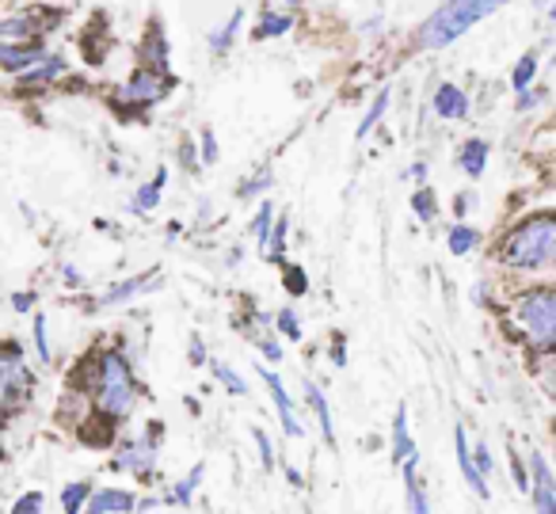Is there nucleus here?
<instances>
[{
  "label": "nucleus",
  "instance_id": "obj_1",
  "mask_svg": "<svg viewBox=\"0 0 556 514\" xmlns=\"http://www.w3.org/2000/svg\"><path fill=\"white\" fill-rule=\"evenodd\" d=\"M503 260L518 271H541L556 260V210L530 214L503 240Z\"/></svg>",
  "mask_w": 556,
  "mask_h": 514
},
{
  "label": "nucleus",
  "instance_id": "obj_2",
  "mask_svg": "<svg viewBox=\"0 0 556 514\" xmlns=\"http://www.w3.org/2000/svg\"><path fill=\"white\" fill-rule=\"evenodd\" d=\"M503 4H507V0H446V4L424 24L419 42H424L427 50L450 47V42L462 39L472 24H480V20H488L492 12H500Z\"/></svg>",
  "mask_w": 556,
  "mask_h": 514
},
{
  "label": "nucleus",
  "instance_id": "obj_3",
  "mask_svg": "<svg viewBox=\"0 0 556 514\" xmlns=\"http://www.w3.org/2000/svg\"><path fill=\"white\" fill-rule=\"evenodd\" d=\"M100 412L108 419H126L138 404V381H134L130 366H126L123 354H103L100 359Z\"/></svg>",
  "mask_w": 556,
  "mask_h": 514
},
{
  "label": "nucleus",
  "instance_id": "obj_4",
  "mask_svg": "<svg viewBox=\"0 0 556 514\" xmlns=\"http://www.w3.org/2000/svg\"><path fill=\"white\" fill-rule=\"evenodd\" d=\"M518 324L538 347L556 343V293L533 290L518 301Z\"/></svg>",
  "mask_w": 556,
  "mask_h": 514
},
{
  "label": "nucleus",
  "instance_id": "obj_5",
  "mask_svg": "<svg viewBox=\"0 0 556 514\" xmlns=\"http://www.w3.org/2000/svg\"><path fill=\"white\" fill-rule=\"evenodd\" d=\"M172 88V77L164 70H138L123 85V103H156Z\"/></svg>",
  "mask_w": 556,
  "mask_h": 514
},
{
  "label": "nucleus",
  "instance_id": "obj_6",
  "mask_svg": "<svg viewBox=\"0 0 556 514\" xmlns=\"http://www.w3.org/2000/svg\"><path fill=\"white\" fill-rule=\"evenodd\" d=\"M530 496L538 511L556 514V480H553V473H548L541 450H530Z\"/></svg>",
  "mask_w": 556,
  "mask_h": 514
},
{
  "label": "nucleus",
  "instance_id": "obj_7",
  "mask_svg": "<svg viewBox=\"0 0 556 514\" xmlns=\"http://www.w3.org/2000/svg\"><path fill=\"white\" fill-rule=\"evenodd\" d=\"M31 374L24 369L20 359H4V374H0V397H4V412H16L20 400L31 397Z\"/></svg>",
  "mask_w": 556,
  "mask_h": 514
},
{
  "label": "nucleus",
  "instance_id": "obj_8",
  "mask_svg": "<svg viewBox=\"0 0 556 514\" xmlns=\"http://www.w3.org/2000/svg\"><path fill=\"white\" fill-rule=\"evenodd\" d=\"M260 377H263V385L270 389V400L278 404V419H282V430H287L290 438H302L305 435V427L298 423V415H294V400H290V392H287V385H282V377L278 374H270L267 366H260Z\"/></svg>",
  "mask_w": 556,
  "mask_h": 514
},
{
  "label": "nucleus",
  "instance_id": "obj_9",
  "mask_svg": "<svg viewBox=\"0 0 556 514\" xmlns=\"http://www.w3.org/2000/svg\"><path fill=\"white\" fill-rule=\"evenodd\" d=\"M454 446H457V465H462V473H465V480H469V488L477 491L480 499H488L484 473H480V465H477V453H472L469 442H465V427H462V423L454 427Z\"/></svg>",
  "mask_w": 556,
  "mask_h": 514
},
{
  "label": "nucleus",
  "instance_id": "obj_10",
  "mask_svg": "<svg viewBox=\"0 0 556 514\" xmlns=\"http://www.w3.org/2000/svg\"><path fill=\"white\" fill-rule=\"evenodd\" d=\"M156 465V446L149 442H126L123 450L115 453V468H130L138 476H149Z\"/></svg>",
  "mask_w": 556,
  "mask_h": 514
},
{
  "label": "nucleus",
  "instance_id": "obj_11",
  "mask_svg": "<svg viewBox=\"0 0 556 514\" xmlns=\"http://www.w3.org/2000/svg\"><path fill=\"white\" fill-rule=\"evenodd\" d=\"M431 108H434V115H439V118H465V115H469V96H465L457 85H439V88H434Z\"/></svg>",
  "mask_w": 556,
  "mask_h": 514
},
{
  "label": "nucleus",
  "instance_id": "obj_12",
  "mask_svg": "<svg viewBox=\"0 0 556 514\" xmlns=\"http://www.w3.org/2000/svg\"><path fill=\"white\" fill-rule=\"evenodd\" d=\"M39 62H47V50L39 47V42H27V47H16L12 39H4V47H0V65L9 73H20L24 65H39Z\"/></svg>",
  "mask_w": 556,
  "mask_h": 514
},
{
  "label": "nucleus",
  "instance_id": "obj_13",
  "mask_svg": "<svg viewBox=\"0 0 556 514\" xmlns=\"http://www.w3.org/2000/svg\"><path fill=\"white\" fill-rule=\"evenodd\" d=\"M134 506H138V499L123 488H100L88 499V511L92 514H118V511H134Z\"/></svg>",
  "mask_w": 556,
  "mask_h": 514
},
{
  "label": "nucleus",
  "instance_id": "obj_14",
  "mask_svg": "<svg viewBox=\"0 0 556 514\" xmlns=\"http://www.w3.org/2000/svg\"><path fill=\"white\" fill-rule=\"evenodd\" d=\"M416 453V442H412V430H408V408H396L393 415V461H408Z\"/></svg>",
  "mask_w": 556,
  "mask_h": 514
},
{
  "label": "nucleus",
  "instance_id": "obj_15",
  "mask_svg": "<svg viewBox=\"0 0 556 514\" xmlns=\"http://www.w3.org/2000/svg\"><path fill=\"white\" fill-rule=\"evenodd\" d=\"M457 164H462L465 176L480 179V176H484V168H488V141H480V138L465 141V149H462V156H457Z\"/></svg>",
  "mask_w": 556,
  "mask_h": 514
},
{
  "label": "nucleus",
  "instance_id": "obj_16",
  "mask_svg": "<svg viewBox=\"0 0 556 514\" xmlns=\"http://www.w3.org/2000/svg\"><path fill=\"white\" fill-rule=\"evenodd\" d=\"M305 397H309L313 412H317V423H320V430H325V442H328V446H336V427H332V408H328L325 392H320V389H317V385H313V381H305Z\"/></svg>",
  "mask_w": 556,
  "mask_h": 514
},
{
  "label": "nucleus",
  "instance_id": "obj_17",
  "mask_svg": "<svg viewBox=\"0 0 556 514\" xmlns=\"http://www.w3.org/2000/svg\"><path fill=\"white\" fill-rule=\"evenodd\" d=\"M404 488H408V506H412V511H416V514L431 511V503H427L424 488H419V476H416V453L404 461Z\"/></svg>",
  "mask_w": 556,
  "mask_h": 514
},
{
  "label": "nucleus",
  "instance_id": "obj_18",
  "mask_svg": "<svg viewBox=\"0 0 556 514\" xmlns=\"http://www.w3.org/2000/svg\"><path fill=\"white\" fill-rule=\"evenodd\" d=\"M153 283V275H138V278H126L123 286H115V290L108 293V298L100 301V309H115V305H123V301H134V293H141L146 286Z\"/></svg>",
  "mask_w": 556,
  "mask_h": 514
},
{
  "label": "nucleus",
  "instance_id": "obj_19",
  "mask_svg": "<svg viewBox=\"0 0 556 514\" xmlns=\"http://www.w3.org/2000/svg\"><path fill=\"white\" fill-rule=\"evenodd\" d=\"M240 24H244V9H232L229 24H225L217 35H210V50H214V54H229V47H232V39H237Z\"/></svg>",
  "mask_w": 556,
  "mask_h": 514
},
{
  "label": "nucleus",
  "instance_id": "obj_20",
  "mask_svg": "<svg viewBox=\"0 0 556 514\" xmlns=\"http://www.w3.org/2000/svg\"><path fill=\"white\" fill-rule=\"evenodd\" d=\"M386 108H389V88H381L378 100H374V103H370V111H366V115H363V123L355 126V138H358V141H366V134H370L374 126L381 123V115H386Z\"/></svg>",
  "mask_w": 556,
  "mask_h": 514
},
{
  "label": "nucleus",
  "instance_id": "obj_21",
  "mask_svg": "<svg viewBox=\"0 0 556 514\" xmlns=\"http://www.w3.org/2000/svg\"><path fill=\"white\" fill-rule=\"evenodd\" d=\"M88 499H92V480H77V484H70V488H62V506L70 514L85 511Z\"/></svg>",
  "mask_w": 556,
  "mask_h": 514
},
{
  "label": "nucleus",
  "instance_id": "obj_22",
  "mask_svg": "<svg viewBox=\"0 0 556 514\" xmlns=\"http://www.w3.org/2000/svg\"><path fill=\"white\" fill-rule=\"evenodd\" d=\"M450 252L454 255H469L472 248L480 245V233L477 229H469V225H454V229H450Z\"/></svg>",
  "mask_w": 556,
  "mask_h": 514
},
{
  "label": "nucleus",
  "instance_id": "obj_23",
  "mask_svg": "<svg viewBox=\"0 0 556 514\" xmlns=\"http://www.w3.org/2000/svg\"><path fill=\"white\" fill-rule=\"evenodd\" d=\"M533 73H538V58H533V54L518 58L515 73H510V85H515V92H526V88L533 85Z\"/></svg>",
  "mask_w": 556,
  "mask_h": 514
},
{
  "label": "nucleus",
  "instance_id": "obj_24",
  "mask_svg": "<svg viewBox=\"0 0 556 514\" xmlns=\"http://www.w3.org/2000/svg\"><path fill=\"white\" fill-rule=\"evenodd\" d=\"M270 214H275V206H270V202H263L260 214H255V222H252V233L260 237V252L263 255L270 252Z\"/></svg>",
  "mask_w": 556,
  "mask_h": 514
},
{
  "label": "nucleus",
  "instance_id": "obj_25",
  "mask_svg": "<svg viewBox=\"0 0 556 514\" xmlns=\"http://www.w3.org/2000/svg\"><path fill=\"white\" fill-rule=\"evenodd\" d=\"M282 283H287V290L294 293V298H305V290H309L305 267H298V263H282Z\"/></svg>",
  "mask_w": 556,
  "mask_h": 514
},
{
  "label": "nucleus",
  "instance_id": "obj_26",
  "mask_svg": "<svg viewBox=\"0 0 556 514\" xmlns=\"http://www.w3.org/2000/svg\"><path fill=\"white\" fill-rule=\"evenodd\" d=\"M202 473H206V468H202V465H194L191 473H187V480H179L176 488H172V499H176V503H184V506L191 503L194 488H199V484H202Z\"/></svg>",
  "mask_w": 556,
  "mask_h": 514
},
{
  "label": "nucleus",
  "instance_id": "obj_27",
  "mask_svg": "<svg viewBox=\"0 0 556 514\" xmlns=\"http://www.w3.org/2000/svg\"><path fill=\"white\" fill-rule=\"evenodd\" d=\"M214 377H217V381L225 385V389L232 392V397H244V392H248L244 377H240L237 369H229V366H225V362H214Z\"/></svg>",
  "mask_w": 556,
  "mask_h": 514
},
{
  "label": "nucleus",
  "instance_id": "obj_28",
  "mask_svg": "<svg viewBox=\"0 0 556 514\" xmlns=\"http://www.w3.org/2000/svg\"><path fill=\"white\" fill-rule=\"evenodd\" d=\"M294 20L290 16H263V24L255 27V39H275V35H287Z\"/></svg>",
  "mask_w": 556,
  "mask_h": 514
},
{
  "label": "nucleus",
  "instance_id": "obj_29",
  "mask_svg": "<svg viewBox=\"0 0 556 514\" xmlns=\"http://www.w3.org/2000/svg\"><path fill=\"white\" fill-rule=\"evenodd\" d=\"M161 187H164V172L156 176V184H146L138 191V199H134V210H153L156 202H161Z\"/></svg>",
  "mask_w": 556,
  "mask_h": 514
},
{
  "label": "nucleus",
  "instance_id": "obj_30",
  "mask_svg": "<svg viewBox=\"0 0 556 514\" xmlns=\"http://www.w3.org/2000/svg\"><path fill=\"white\" fill-rule=\"evenodd\" d=\"M58 73H62V62H58V58H50V62L42 65V70H27L20 80H24V85H42V80H54Z\"/></svg>",
  "mask_w": 556,
  "mask_h": 514
},
{
  "label": "nucleus",
  "instance_id": "obj_31",
  "mask_svg": "<svg viewBox=\"0 0 556 514\" xmlns=\"http://www.w3.org/2000/svg\"><path fill=\"white\" fill-rule=\"evenodd\" d=\"M412 206H416V217H424V222H434V214H439V206H434V191L427 187V191H416V199H412Z\"/></svg>",
  "mask_w": 556,
  "mask_h": 514
},
{
  "label": "nucleus",
  "instance_id": "obj_32",
  "mask_svg": "<svg viewBox=\"0 0 556 514\" xmlns=\"http://www.w3.org/2000/svg\"><path fill=\"white\" fill-rule=\"evenodd\" d=\"M270 237H275V245H270L267 260L287 263V260H282V252H287V217H278V222H275V233H270Z\"/></svg>",
  "mask_w": 556,
  "mask_h": 514
},
{
  "label": "nucleus",
  "instance_id": "obj_33",
  "mask_svg": "<svg viewBox=\"0 0 556 514\" xmlns=\"http://www.w3.org/2000/svg\"><path fill=\"white\" fill-rule=\"evenodd\" d=\"M275 324H278V328H282V336H287V339H298V336H302V328H298V313H294V309H282V313L275 316Z\"/></svg>",
  "mask_w": 556,
  "mask_h": 514
},
{
  "label": "nucleus",
  "instance_id": "obj_34",
  "mask_svg": "<svg viewBox=\"0 0 556 514\" xmlns=\"http://www.w3.org/2000/svg\"><path fill=\"white\" fill-rule=\"evenodd\" d=\"M42 506V491H27L24 499H16V506H12V514H35Z\"/></svg>",
  "mask_w": 556,
  "mask_h": 514
},
{
  "label": "nucleus",
  "instance_id": "obj_35",
  "mask_svg": "<svg viewBox=\"0 0 556 514\" xmlns=\"http://www.w3.org/2000/svg\"><path fill=\"white\" fill-rule=\"evenodd\" d=\"M252 435H255V446H260V461H263V468H270V465H275V450H270V438L263 435L260 427H255Z\"/></svg>",
  "mask_w": 556,
  "mask_h": 514
},
{
  "label": "nucleus",
  "instance_id": "obj_36",
  "mask_svg": "<svg viewBox=\"0 0 556 514\" xmlns=\"http://www.w3.org/2000/svg\"><path fill=\"white\" fill-rule=\"evenodd\" d=\"M35 347H39V359H50V343H47V316H35Z\"/></svg>",
  "mask_w": 556,
  "mask_h": 514
},
{
  "label": "nucleus",
  "instance_id": "obj_37",
  "mask_svg": "<svg viewBox=\"0 0 556 514\" xmlns=\"http://www.w3.org/2000/svg\"><path fill=\"white\" fill-rule=\"evenodd\" d=\"M217 161V138L214 130H202V164H214Z\"/></svg>",
  "mask_w": 556,
  "mask_h": 514
},
{
  "label": "nucleus",
  "instance_id": "obj_38",
  "mask_svg": "<svg viewBox=\"0 0 556 514\" xmlns=\"http://www.w3.org/2000/svg\"><path fill=\"white\" fill-rule=\"evenodd\" d=\"M270 179H275V176H267V172H263V176H260V179H252V184H240V195H244V199H252V195L267 191Z\"/></svg>",
  "mask_w": 556,
  "mask_h": 514
},
{
  "label": "nucleus",
  "instance_id": "obj_39",
  "mask_svg": "<svg viewBox=\"0 0 556 514\" xmlns=\"http://www.w3.org/2000/svg\"><path fill=\"white\" fill-rule=\"evenodd\" d=\"M472 453H477V465H480V473H484V476L492 473V453H488V446L480 442V446H477V450H472Z\"/></svg>",
  "mask_w": 556,
  "mask_h": 514
},
{
  "label": "nucleus",
  "instance_id": "obj_40",
  "mask_svg": "<svg viewBox=\"0 0 556 514\" xmlns=\"http://www.w3.org/2000/svg\"><path fill=\"white\" fill-rule=\"evenodd\" d=\"M541 96H545V92H518V111H530V108H538V103H541Z\"/></svg>",
  "mask_w": 556,
  "mask_h": 514
},
{
  "label": "nucleus",
  "instance_id": "obj_41",
  "mask_svg": "<svg viewBox=\"0 0 556 514\" xmlns=\"http://www.w3.org/2000/svg\"><path fill=\"white\" fill-rule=\"evenodd\" d=\"M260 351L267 354L270 362H278V359H282V347H278L275 339H260Z\"/></svg>",
  "mask_w": 556,
  "mask_h": 514
},
{
  "label": "nucleus",
  "instance_id": "obj_42",
  "mask_svg": "<svg viewBox=\"0 0 556 514\" xmlns=\"http://www.w3.org/2000/svg\"><path fill=\"white\" fill-rule=\"evenodd\" d=\"M206 362V351H202V339L191 336V366H202Z\"/></svg>",
  "mask_w": 556,
  "mask_h": 514
},
{
  "label": "nucleus",
  "instance_id": "obj_43",
  "mask_svg": "<svg viewBox=\"0 0 556 514\" xmlns=\"http://www.w3.org/2000/svg\"><path fill=\"white\" fill-rule=\"evenodd\" d=\"M469 202H472V195H457V199H454V214L462 217L465 210H469Z\"/></svg>",
  "mask_w": 556,
  "mask_h": 514
},
{
  "label": "nucleus",
  "instance_id": "obj_44",
  "mask_svg": "<svg viewBox=\"0 0 556 514\" xmlns=\"http://www.w3.org/2000/svg\"><path fill=\"white\" fill-rule=\"evenodd\" d=\"M179 161L184 164H194V149H191V141L184 138V146H179Z\"/></svg>",
  "mask_w": 556,
  "mask_h": 514
},
{
  "label": "nucleus",
  "instance_id": "obj_45",
  "mask_svg": "<svg viewBox=\"0 0 556 514\" xmlns=\"http://www.w3.org/2000/svg\"><path fill=\"white\" fill-rule=\"evenodd\" d=\"M12 305H16V313H27V309H31V293H16Z\"/></svg>",
  "mask_w": 556,
  "mask_h": 514
},
{
  "label": "nucleus",
  "instance_id": "obj_46",
  "mask_svg": "<svg viewBox=\"0 0 556 514\" xmlns=\"http://www.w3.org/2000/svg\"><path fill=\"white\" fill-rule=\"evenodd\" d=\"M548 20H553V27H556V4H553V9H548Z\"/></svg>",
  "mask_w": 556,
  "mask_h": 514
},
{
  "label": "nucleus",
  "instance_id": "obj_47",
  "mask_svg": "<svg viewBox=\"0 0 556 514\" xmlns=\"http://www.w3.org/2000/svg\"><path fill=\"white\" fill-rule=\"evenodd\" d=\"M290 4H298V0H290Z\"/></svg>",
  "mask_w": 556,
  "mask_h": 514
},
{
  "label": "nucleus",
  "instance_id": "obj_48",
  "mask_svg": "<svg viewBox=\"0 0 556 514\" xmlns=\"http://www.w3.org/2000/svg\"><path fill=\"white\" fill-rule=\"evenodd\" d=\"M553 62H556V54H553Z\"/></svg>",
  "mask_w": 556,
  "mask_h": 514
}]
</instances>
